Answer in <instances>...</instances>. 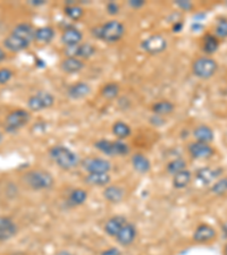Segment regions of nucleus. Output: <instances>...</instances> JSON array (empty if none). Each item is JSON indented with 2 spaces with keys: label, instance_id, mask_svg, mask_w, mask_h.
Returning <instances> with one entry per match:
<instances>
[{
  "label": "nucleus",
  "instance_id": "1",
  "mask_svg": "<svg viewBox=\"0 0 227 255\" xmlns=\"http://www.w3.org/2000/svg\"><path fill=\"white\" fill-rule=\"evenodd\" d=\"M91 33H92L94 38L102 40L105 42L114 43L122 40L124 33H125V28L120 22L113 20L106 22L100 27L93 28L91 29Z\"/></svg>",
  "mask_w": 227,
  "mask_h": 255
},
{
  "label": "nucleus",
  "instance_id": "2",
  "mask_svg": "<svg viewBox=\"0 0 227 255\" xmlns=\"http://www.w3.org/2000/svg\"><path fill=\"white\" fill-rule=\"evenodd\" d=\"M49 156L58 167L64 170H72L80 164L78 154L64 145H55L50 149Z\"/></svg>",
  "mask_w": 227,
  "mask_h": 255
},
{
  "label": "nucleus",
  "instance_id": "3",
  "mask_svg": "<svg viewBox=\"0 0 227 255\" xmlns=\"http://www.w3.org/2000/svg\"><path fill=\"white\" fill-rule=\"evenodd\" d=\"M24 183L32 190H48L55 184V179L53 175H50L48 171L45 170H31L27 172L23 177Z\"/></svg>",
  "mask_w": 227,
  "mask_h": 255
},
{
  "label": "nucleus",
  "instance_id": "4",
  "mask_svg": "<svg viewBox=\"0 0 227 255\" xmlns=\"http://www.w3.org/2000/svg\"><path fill=\"white\" fill-rule=\"evenodd\" d=\"M31 119V114L28 110L16 109L10 112L5 118V131L7 133H15L20 131L28 124Z\"/></svg>",
  "mask_w": 227,
  "mask_h": 255
},
{
  "label": "nucleus",
  "instance_id": "5",
  "mask_svg": "<svg viewBox=\"0 0 227 255\" xmlns=\"http://www.w3.org/2000/svg\"><path fill=\"white\" fill-rule=\"evenodd\" d=\"M218 69V64L214 58L200 57L196 59L192 64V72L201 80L211 79Z\"/></svg>",
  "mask_w": 227,
  "mask_h": 255
},
{
  "label": "nucleus",
  "instance_id": "6",
  "mask_svg": "<svg viewBox=\"0 0 227 255\" xmlns=\"http://www.w3.org/2000/svg\"><path fill=\"white\" fill-rule=\"evenodd\" d=\"M55 103V97L50 92L39 91L34 95L28 98V107L33 113H39L41 110L51 108Z\"/></svg>",
  "mask_w": 227,
  "mask_h": 255
},
{
  "label": "nucleus",
  "instance_id": "7",
  "mask_svg": "<svg viewBox=\"0 0 227 255\" xmlns=\"http://www.w3.org/2000/svg\"><path fill=\"white\" fill-rule=\"evenodd\" d=\"M167 40L160 34H153L144 39L141 43L142 50L149 55H158L167 49Z\"/></svg>",
  "mask_w": 227,
  "mask_h": 255
},
{
  "label": "nucleus",
  "instance_id": "8",
  "mask_svg": "<svg viewBox=\"0 0 227 255\" xmlns=\"http://www.w3.org/2000/svg\"><path fill=\"white\" fill-rule=\"evenodd\" d=\"M82 167L89 173L109 172L112 164L105 158H86L82 161Z\"/></svg>",
  "mask_w": 227,
  "mask_h": 255
},
{
  "label": "nucleus",
  "instance_id": "9",
  "mask_svg": "<svg viewBox=\"0 0 227 255\" xmlns=\"http://www.w3.org/2000/svg\"><path fill=\"white\" fill-rule=\"evenodd\" d=\"M189 152L196 159H209L214 156L215 150L207 143L192 142L189 144Z\"/></svg>",
  "mask_w": 227,
  "mask_h": 255
},
{
  "label": "nucleus",
  "instance_id": "10",
  "mask_svg": "<svg viewBox=\"0 0 227 255\" xmlns=\"http://www.w3.org/2000/svg\"><path fill=\"white\" fill-rule=\"evenodd\" d=\"M17 234V226L9 217H0V242H7Z\"/></svg>",
  "mask_w": 227,
  "mask_h": 255
},
{
  "label": "nucleus",
  "instance_id": "11",
  "mask_svg": "<svg viewBox=\"0 0 227 255\" xmlns=\"http://www.w3.org/2000/svg\"><path fill=\"white\" fill-rule=\"evenodd\" d=\"M216 230L211 226L207 224H202L196 228L193 232V241L197 243H208L215 239Z\"/></svg>",
  "mask_w": 227,
  "mask_h": 255
},
{
  "label": "nucleus",
  "instance_id": "12",
  "mask_svg": "<svg viewBox=\"0 0 227 255\" xmlns=\"http://www.w3.org/2000/svg\"><path fill=\"white\" fill-rule=\"evenodd\" d=\"M83 39L82 32L76 28H67L64 29L63 34H61V42L66 47H74L79 46Z\"/></svg>",
  "mask_w": 227,
  "mask_h": 255
},
{
  "label": "nucleus",
  "instance_id": "13",
  "mask_svg": "<svg viewBox=\"0 0 227 255\" xmlns=\"http://www.w3.org/2000/svg\"><path fill=\"white\" fill-rule=\"evenodd\" d=\"M135 237H137V228L133 224L127 223L119 231V234L116 236V239L120 245L129 246L134 242Z\"/></svg>",
  "mask_w": 227,
  "mask_h": 255
},
{
  "label": "nucleus",
  "instance_id": "14",
  "mask_svg": "<svg viewBox=\"0 0 227 255\" xmlns=\"http://www.w3.org/2000/svg\"><path fill=\"white\" fill-rule=\"evenodd\" d=\"M2 43L3 47H5L7 50L12 51V53H20V51H23L25 49H28L31 44L28 41H25V40L13 34H9L7 38H5Z\"/></svg>",
  "mask_w": 227,
  "mask_h": 255
},
{
  "label": "nucleus",
  "instance_id": "15",
  "mask_svg": "<svg viewBox=\"0 0 227 255\" xmlns=\"http://www.w3.org/2000/svg\"><path fill=\"white\" fill-rule=\"evenodd\" d=\"M34 32H35V29L33 28L31 24L20 23V24H17L16 27H14L12 32H10V34L16 35V36H18V38L28 41V43H32V41H34Z\"/></svg>",
  "mask_w": 227,
  "mask_h": 255
},
{
  "label": "nucleus",
  "instance_id": "16",
  "mask_svg": "<svg viewBox=\"0 0 227 255\" xmlns=\"http://www.w3.org/2000/svg\"><path fill=\"white\" fill-rule=\"evenodd\" d=\"M127 224L126 219L122 216H115L109 219L105 225V231L106 234L112 236V237H116L122 230V228Z\"/></svg>",
  "mask_w": 227,
  "mask_h": 255
},
{
  "label": "nucleus",
  "instance_id": "17",
  "mask_svg": "<svg viewBox=\"0 0 227 255\" xmlns=\"http://www.w3.org/2000/svg\"><path fill=\"white\" fill-rule=\"evenodd\" d=\"M91 92V86L85 82H78L74 83L68 87L67 95L71 99L79 100L85 98L86 95H89Z\"/></svg>",
  "mask_w": 227,
  "mask_h": 255
},
{
  "label": "nucleus",
  "instance_id": "18",
  "mask_svg": "<svg viewBox=\"0 0 227 255\" xmlns=\"http://www.w3.org/2000/svg\"><path fill=\"white\" fill-rule=\"evenodd\" d=\"M223 171L222 169H211L209 167L201 168L197 171V179L203 185H209L217 180V177Z\"/></svg>",
  "mask_w": 227,
  "mask_h": 255
},
{
  "label": "nucleus",
  "instance_id": "19",
  "mask_svg": "<svg viewBox=\"0 0 227 255\" xmlns=\"http://www.w3.org/2000/svg\"><path fill=\"white\" fill-rule=\"evenodd\" d=\"M61 71L67 74H74L81 72L84 68L83 60L75 57H66L60 62Z\"/></svg>",
  "mask_w": 227,
  "mask_h": 255
},
{
  "label": "nucleus",
  "instance_id": "20",
  "mask_svg": "<svg viewBox=\"0 0 227 255\" xmlns=\"http://www.w3.org/2000/svg\"><path fill=\"white\" fill-rule=\"evenodd\" d=\"M193 136H195L197 142H202V143L209 144L210 142L214 141L215 133L209 126L201 125V126H198L195 129V132H193Z\"/></svg>",
  "mask_w": 227,
  "mask_h": 255
},
{
  "label": "nucleus",
  "instance_id": "21",
  "mask_svg": "<svg viewBox=\"0 0 227 255\" xmlns=\"http://www.w3.org/2000/svg\"><path fill=\"white\" fill-rule=\"evenodd\" d=\"M104 197L111 203H119L124 198V190L118 185H108L105 188Z\"/></svg>",
  "mask_w": 227,
  "mask_h": 255
},
{
  "label": "nucleus",
  "instance_id": "22",
  "mask_svg": "<svg viewBox=\"0 0 227 255\" xmlns=\"http://www.w3.org/2000/svg\"><path fill=\"white\" fill-rule=\"evenodd\" d=\"M56 32L55 28L51 27H41L35 28L34 32V41L39 43H49L54 40Z\"/></svg>",
  "mask_w": 227,
  "mask_h": 255
},
{
  "label": "nucleus",
  "instance_id": "23",
  "mask_svg": "<svg viewBox=\"0 0 227 255\" xmlns=\"http://www.w3.org/2000/svg\"><path fill=\"white\" fill-rule=\"evenodd\" d=\"M132 166H133V168L137 170L138 172L145 173L151 168V162H150L149 159L143 156V154L137 153L132 157Z\"/></svg>",
  "mask_w": 227,
  "mask_h": 255
},
{
  "label": "nucleus",
  "instance_id": "24",
  "mask_svg": "<svg viewBox=\"0 0 227 255\" xmlns=\"http://www.w3.org/2000/svg\"><path fill=\"white\" fill-rule=\"evenodd\" d=\"M85 180L87 184L92 185V186H108L112 180V177L108 172L89 173Z\"/></svg>",
  "mask_w": 227,
  "mask_h": 255
},
{
  "label": "nucleus",
  "instance_id": "25",
  "mask_svg": "<svg viewBox=\"0 0 227 255\" xmlns=\"http://www.w3.org/2000/svg\"><path fill=\"white\" fill-rule=\"evenodd\" d=\"M151 110L157 116L162 117L165 116V114H170L173 113L175 110V105L171 101H168V100H162V101L153 103Z\"/></svg>",
  "mask_w": 227,
  "mask_h": 255
},
{
  "label": "nucleus",
  "instance_id": "26",
  "mask_svg": "<svg viewBox=\"0 0 227 255\" xmlns=\"http://www.w3.org/2000/svg\"><path fill=\"white\" fill-rule=\"evenodd\" d=\"M65 15L72 21H80L83 17L84 10L81 6H79L75 1L66 2V6L64 8Z\"/></svg>",
  "mask_w": 227,
  "mask_h": 255
},
{
  "label": "nucleus",
  "instance_id": "27",
  "mask_svg": "<svg viewBox=\"0 0 227 255\" xmlns=\"http://www.w3.org/2000/svg\"><path fill=\"white\" fill-rule=\"evenodd\" d=\"M192 179V172L190 170L185 169L183 171L178 172L177 175L173 176V185L175 188L177 190H182V188H185L188 185L191 183Z\"/></svg>",
  "mask_w": 227,
  "mask_h": 255
},
{
  "label": "nucleus",
  "instance_id": "28",
  "mask_svg": "<svg viewBox=\"0 0 227 255\" xmlns=\"http://www.w3.org/2000/svg\"><path fill=\"white\" fill-rule=\"evenodd\" d=\"M218 47H219V40L217 36L215 34H211V33H207V34L204 35L202 41V49L204 53L208 55L215 54L216 51L218 50Z\"/></svg>",
  "mask_w": 227,
  "mask_h": 255
},
{
  "label": "nucleus",
  "instance_id": "29",
  "mask_svg": "<svg viewBox=\"0 0 227 255\" xmlns=\"http://www.w3.org/2000/svg\"><path fill=\"white\" fill-rule=\"evenodd\" d=\"M113 133L114 135L119 140H125L132 134V129L130 127V125L124 123V121L118 120L113 125Z\"/></svg>",
  "mask_w": 227,
  "mask_h": 255
},
{
  "label": "nucleus",
  "instance_id": "30",
  "mask_svg": "<svg viewBox=\"0 0 227 255\" xmlns=\"http://www.w3.org/2000/svg\"><path fill=\"white\" fill-rule=\"evenodd\" d=\"M94 146H96L101 153L106 154V156H109V157L117 156L116 149H115V141L100 140V141L94 143Z\"/></svg>",
  "mask_w": 227,
  "mask_h": 255
},
{
  "label": "nucleus",
  "instance_id": "31",
  "mask_svg": "<svg viewBox=\"0 0 227 255\" xmlns=\"http://www.w3.org/2000/svg\"><path fill=\"white\" fill-rule=\"evenodd\" d=\"M120 92V87L119 85L117 83H107L106 85H104L101 88V95L104 97L105 99L107 100H114L118 97Z\"/></svg>",
  "mask_w": 227,
  "mask_h": 255
},
{
  "label": "nucleus",
  "instance_id": "32",
  "mask_svg": "<svg viewBox=\"0 0 227 255\" xmlns=\"http://www.w3.org/2000/svg\"><path fill=\"white\" fill-rule=\"evenodd\" d=\"M87 198V193L83 188H76V190L72 191V193L69 194L68 202L72 205H82L83 203H85Z\"/></svg>",
  "mask_w": 227,
  "mask_h": 255
},
{
  "label": "nucleus",
  "instance_id": "33",
  "mask_svg": "<svg viewBox=\"0 0 227 255\" xmlns=\"http://www.w3.org/2000/svg\"><path fill=\"white\" fill-rule=\"evenodd\" d=\"M185 169H186V161L184 159H181V158L174 159V160L168 162L167 165V171L168 173H170L171 176L177 175L178 172H181Z\"/></svg>",
  "mask_w": 227,
  "mask_h": 255
},
{
  "label": "nucleus",
  "instance_id": "34",
  "mask_svg": "<svg viewBox=\"0 0 227 255\" xmlns=\"http://www.w3.org/2000/svg\"><path fill=\"white\" fill-rule=\"evenodd\" d=\"M211 192L215 195H224L227 193V177H223V178H219L216 180L214 185L211 186Z\"/></svg>",
  "mask_w": 227,
  "mask_h": 255
},
{
  "label": "nucleus",
  "instance_id": "35",
  "mask_svg": "<svg viewBox=\"0 0 227 255\" xmlns=\"http://www.w3.org/2000/svg\"><path fill=\"white\" fill-rule=\"evenodd\" d=\"M215 35L221 39L227 38V18L225 17L218 18L217 23H216V27H215Z\"/></svg>",
  "mask_w": 227,
  "mask_h": 255
},
{
  "label": "nucleus",
  "instance_id": "36",
  "mask_svg": "<svg viewBox=\"0 0 227 255\" xmlns=\"http://www.w3.org/2000/svg\"><path fill=\"white\" fill-rule=\"evenodd\" d=\"M14 72L9 68H0V85L8 83L13 79Z\"/></svg>",
  "mask_w": 227,
  "mask_h": 255
},
{
  "label": "nucleus",
  "instance_id": "37",
  "mask_svg": "<svg viewBox=\"0 0 227 255\" xmlns=\"http://www.w3.org/2000/svg\"><path fill=\"white\" fill-rule=\"evenodd\" d=\"M175 5H176L179 9L184 10V12H191L193 9L195 5L191 1H186V0H177L175 1Z\"/></svg>",
  "mask_w": 227,
  "mask_h": 255
},
{
  "label": "nucleus",
  "instance_id": "38",
  "mask_svg": "<svg viewBox=\"0 0 227 255\" xmlns=\"http://www.w3.org/2000/svg\"><path fill=\"white\" fill-rule=\"evenodd\" d=\"M106 9H107V13L109 15L115 16V15L119 13V5L115 1H109L107 2V5H106Z\"/></svg>",
  "mask_w": 227,
  "mask_h": 255
},
{
  "label": "nucleus",
  "instance_id": "39",
  "mask_svg": "<svg viewBox=\"0 0 227 255\" xmlns=\"http://www.w3.org/2000/svg\"><path fill=\"white\" fill-rule=\"evenodd\" d=\"M144 5H145V1H143V0H130L129 1V6L134 9L141 8V7H143Z\"/></svg>",
  "mask_w": 227,
  "mask_h": 255
},
{
  "label": "nucleus",
  "instance_id": "40",
  "mask_svg": "<svg viewBox=\"0 0 227 255\" xmlns=\"http://www.w3.org/2000/svg\"><path fill=\"white\" fill-rule=\"evenodd\" d=\"M101 255H122V253L117 247H111V249L104 251Z\"/></svg>",
  "mask_w": 227,
  "mask_h": 255
},
{
  "label": "nucleus",
  "instance_id": "41",
  "mask_svg": "<svg viewBox=\"0 0 227 255\" xmlns=\"http://www.w3.org/2000/svg\"><path fill=\"white\" fill-rule=\"evenodd\" d=\"M182 28H183V22H179V21H177L176 23H175L174 25H173V32H181L182 31Z\"/></svg>",
  "mask_w": 227,
  "mask_h": 255
},
{
  "label": "nucleus",
  "instance_id": "42",
  "mask_svg": "<svg viewBox=\"0 0 227 255\" xmlns=\"http://www.w3.org/2000/svg\"><path fill=\"white\" fill-rule=\"evenodd\" d=\"M28 3L32 6H42L45 5L46 1H43V0H32V1H30Z\"/></svg>",
  "mask_w": 227,
  "mask_h": 255
},
{
  "label": "nucleus",
  "instance_id": "43",
  "mask_svg": "<svg viewBox=\"0 0 227 255\" xmlns=\"http://www.w3.org/2000/svg\"><path fill=\"white\" fill-rule=\"evenodd\" d=\"M6 57H7V55L5 53V50H3L2 48L0 47V62H2L3 60H5Z\"/></svg>",
  "mask_w": 227,
  "mask_h": 255
},
{
  "label": "nucleus",
  "instance_id": "44",
  "mask_svg": "<svg viewBox=\"0 0 227 255\" xmlns=\"http://www.w3.org/2000/svg\"><path fill=\"white\" fill-rule=\"evenodd\" d=\"M54 255H74V254L71 253V252H68V251H66V250H63V251H59V252L55 253Z\"/></svg>",
  "mask_w": 227,
  "mask_h": 255
},
{
  "label": "nucleus",
  "instance_id": "45",
  "mask_svg": "<svg viewBox=\"0 0 227 255\" xmlns=\"http://www.w3.org/2000/svg\"><path fill=\"white\" fill-rule=\"evenodd\" d=\"M2 140H3V135H2V133L0 132V143L2 142Z\"/></svg>",
  "mask_w": 227,
  "mask_h": 255
},
{
  "label": "nucleus",
  "instance_id": "46",
  "mask_svg": "<svg viewBox=\"0 0 227 255\" xmlns=\"http://www.w3.org/2000/svg\"><path fill=\"white\" fill-rule=\"evenodd\" d=\"M224 254L227 255V244H226V246H225V249H224Z\"/></svg>",
  "mask_w": 227,
  "mask_h": 255
},
{
  "label": "nucleus",
  "instance_id": "47",
  "mask_svg": "<svg viewBox=\"0 0 227 255\" xmlns=\"http://www.w3.org/2000/svg\"><path fill=\"white\" fill-rule=\"evenodd\" d=\"M226 5H227V2H226Z\"/></svg>",
  "mask_w": 227,
  "mask_h": 255
}]
</instances>
